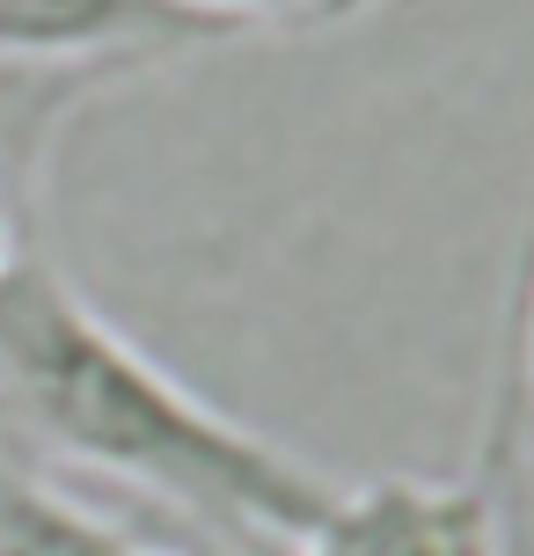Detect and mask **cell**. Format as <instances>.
<instances>
[{"instance_id":"6da1fadb","label":"cell","mask_w":534,"mask_h":556,"mask_svg":"<svg viewBox=\"0 0 534 556\" xmlns=\"http://www.w3.org/2000/svg\"><path fill=\"white\" fill-rule=\"evenodd\" d=\"M0 432L44 469L169 505L227 556L308 534L338 498V476L176 381L44 250L0 271Z\"/></svg>"},{"instance_id":"7a4b0ae2","label":"cell","mask_w":534,"mask_h":556,"mask_svg":"<svg viewBox=\"0 0 534 556\" xmlns=\"http://www.w3.org/2000/svg\"><path fill=\"white\" fill-rule=\"evenodd\" d=\"M264 556H506L498 520V476L491 454L461 476H373L338 483L330 513Z\"/></svg>"},{"instance_id":"3957f363","label":"cell","mask_w":534,"mask_h":556,"mask_svg":"<svg viewBox=\"0 0 534 556\" xmlns=\"http://www.w3.org/2000/svg\"><path fill=\"white\" fill-rule=\"evenodd\" d=\"M220 45L242 37L183 0H0V66L96 74L117 88Z\"/></svg>"},{"instance_id":"277c9868","label":"cell","mask_w":534,"mask_h":556,"mask_svg":"<svg viewBox=\"0 0 534 556\" xmlns=\"http://www.w3.org/2000/svg\"><path fill=\"white\" fill-rule=\"evenodd\" d=\"M0 556H227V549L169 542V534L111 513V505L81 498L66 483V469H44L37 454H23L0 432Z\"/></svg>"},{"instance_id":"5b68a950","label":"cell","mask_w":534,"mask_h":556,"mask_svg":"<svg viewBox=\"0 0 534 556\" xmlns=\"http://www.w3.org/2000/svg\"><path fill=\"white\" fill-rule=\"evenodd\" d=\"M111 81L96 74H44V66H0V271L15 256L44 250V168H52V139L88 96Z\"/></svg>"},{"instance_id":"8992f818","label":"cell","mask_w":534,"mask_h":556,"mask_svg":"<svg viewBox=\"0 0 534 556\" xmlns=\"http://www.w3.org/2000/svg\"><path fill=\"white\" fill-rule=\"evenodd\" d=\"M491 425L506 432L512 462L534 469V242L520 256V286H512V315H506V352L491 374Z\"/></svg>"},{"instance_id":"52a82bcc","label":"cell","mask_w":534,"mask_h":556,"mask_svg":"<svg viewBox=\"0 0 534 556\" xmlns=\"http://www.w3.org/2000/svg\"><path fill=\"white\" fill-rule=\"evenodd\" d=\"M183 8L227 23L234 37H256V29H344L389 0H183Z\"/></svg>"},{"instance_id":"ba28073f","label":"cell","mask_w":534,"mask_h":556,"mask_svg":"<svg viewBox=\"0 0 534 556\" xmlns=\"http://www.w3.org/2000/svg\"><path fill=\"white\" fill-rule=\"evenodd\" d=\"M483 454H491V476H498V520H506V556H534V469L512 462L506 432L483 417Z\"/></svg>"}]
</instances>
